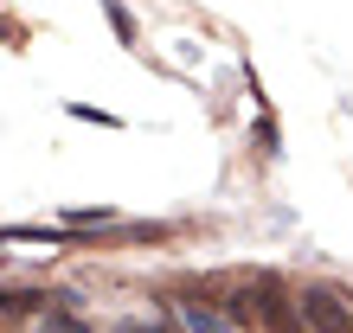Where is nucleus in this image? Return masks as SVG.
I'll return each instance as SVG.
<instances>
[{
    "instance_id": "nucleus-1",
    "label": "nucleus",
    "mask_w": 353,
    "mask_h": 333,
    "mask_svg": "<svg viewBox=\"0 0 353 333\" xmlns=\"http://www.w3.org/2000/svg\"><path fill=\"white\" fill-rule=\"evenodd\" d=\"M219 308H225V321H232L238 333H251V327L296 333V301H283V282H276V276H251V282H238Z\"/></svg>"
},
{
    "instance_id": "nucleus-2",
    "label": "nucleus",
    "mask_w": 353,
    "mask_h": 333,
    "mask_svg": "<svg viewBox=\"0 0 353 333\" xmlns=\"http://www.w3.org/2000/svg\"><path fill=\"white\" fill-rule=\"evenodd\" d=\"M296 314L308 321V333H353V308L341 288H327V282H308L302 295H296Z\"/></svg>"
},
{
    "instance_id": "nucleus-3",
    "label": "nucleus",
    "mask_w": 353,
    "mask_h": 333,
    "mask_svg": "<svg viewBox=\"0 0 353 333\" xmlns=\"http://www.w3.org/2000/svg\"><path fill=\"white\" fill-rule=\"evenodd\" d=\"M174 321H180V333H238L219 301H193V295H174Z\"/></svg>"
},
{
    "instance_id": "nucleus-4",
    "label": "nucleus",
    "mask_w": 353,
    "mask_h": 333,
    "mask_svg": "<svg viewBox=\"0 0 353 333\" xmlns=\"http://www.w3.org/2000/svg\"><path fill=\"white\" fill-rule=\"evenodd\" d=\"M65 224L71 231H103V224H116V212L110 205H77V212H65Z\"/></svg>"
},
{
    "instance_id": "nucleus-5",
    "label": "nucleus",
    "mask_w": 353,
    "mask_h": 333,
    "mask_svg": "<svg viewBox=\"0 0 353 333\" xmlns=\"http://www.w3.org/2000/svg\"><path fill=\"white\" fill-rule=\"evenodd\" d=\"M251 141H257V154H263V160H276V154H283V135H276V116H270V109L257 116V129H251Z\"/></svg>"
},
{
    "instance_id": "nucleus-6",
    "label": "nucleus",
    "mask_w": 353,
    "mask_h": 333,
    "mask_svg": "<svg viewBox=\"0 0 353 333\" xmlns=\"http://www.w3.org/2000/svg\"><path fill=\"white\" fill-rule=\"evenodd\" d=\"M103 13H110V26H116V39H122V45H135V13L122 7V0H103Z\"/></svg>"
},
{
    "instance_id": "nucleus-7",
    "label": "nucleus",
    "mask_w": 353,
    "mask_h": 333,
    "mask_svg": "<svg viewBox=\"0 0 353 333\" xmlns=\"http://www.w3.org/2000/svg\"><path fill=\"white\" fill-rule=\"evenodd\" d=\"M71 122H97V129H122V116L97 109V103H71Z\"/></svg>"
},
{
    "instance_id": "nucleus-8",
    "label": "nucleus",
    "mask_w": 353,
    "mask_h": 333,
    "mask_svg": "<svg viewBox=\"0 0 353 333\" xmlns=\"http://www.w3.org/2000/svg\"><path fill=\"white\" fill-rule=\"evenodd\" d=\"M46 327H52V333H90V321H77V314H65V308H58V314H46Z\"/></svg>"
},
{
    "instance_id": "nucleus-9",
    "label": "nucleus",
    "mask_w": 353,
    "mask_h": 333,
    "mask_svg": "<svg viewBox=\"0 0 353 333\" xmlns=\"http://www.w3.org/2000/svg\"><path fill=\"white\" fill-rule=\"evenodd\" d=\"M122 333H161V327H148V321H129V327H122Z\"/></svg>"
}]
</instances>
